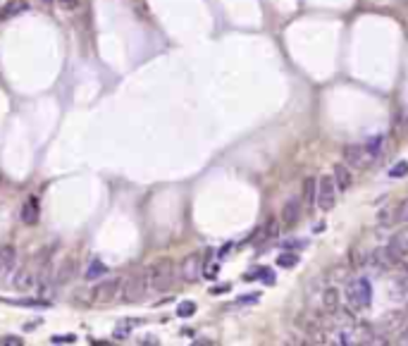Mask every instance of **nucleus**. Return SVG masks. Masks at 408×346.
Here are the masks:
<instances>
[{
	"instance_id": "nucleus-10",
	"label": "nucleus",
	"mask_w": 408,
	"mask_h": 346,
	"mask_svg": "<svg viewBox=\"0 0 408 346\" xmlns=\"http://www.w3.org/2000/svg\"><path fill=\"white\" fill-rule=\"evenodd\" d=\"M39 215H41L39 201H36V196H29L22 203V208H19V222L26 225V227H34V225L39 222Z\"/></svg>"
},
{
	"instance_id": "nucleus-3",
	"label": "nucleus",
	"mask_w": 408,
	"mask_h": 346,
	"mask_svg": "<svg viewBox=\"0 0 408 346\" xmlns=\"http://www.w3.org/2000/svg\"><path fill=\"white\" fill-rule=\"evenodd\" d=\"M148 289H150L148 287V275L141 272V275H134V277H129V279H124L119 296H122L124 303H136V301H141L143 296H146V291Z\"/></svg>"
},
{
	"instance_id": "nucleus-5",
	"label": "nucleus",
	"mask_w": 408,
	"mask_h": 346,
	"mask_svg": "<svg viewBox=\"0 0 408 346\" xmlns=\"http://www.w3.org/2000/svg\"><path fill=\"white\" fill-rule=\"evenodd\" d=\"M337 201V184H334V177L332 174H325L318 179V196H315V203L322 212L332 210V205Z\"/></svg>"
},
{
	"instance_id": "nucleus-18",
	"label": "nucleus",
	"mask_w": 408,
	"mask_h": 346,
	"mask_svg": "<svg viewBox=\"0 0 408 346\" xmlns=\"http://www.w3.org/2000/svg\"><path fill=\"white\" fill-rule=\"evenodd\" d=\"M108 272V268H105V263H101V260H93L91 265L86 268V272H84V277H86L88 282H96V279H101L103 275Z\"/></svg>"
},
{
	"instance_id": "nucleus-30",
	"label": "nucleus",
	"mask_w": 408,
	"mask_h": 346,
	"mask_svg": "<svg viewBox=\"0 0 408 346\" xmlns=\"http://www.w3.org/2000/svg\"><path fill=\"white\" fill-rule=\"evenodd\" d=\"M0 344L3 346H22V339L15 337V334H8V337L0 339Z\"/></svg>"
},
{
	"instance_id": "nucleus-27",
	"label": "nucleus",
	"mask_w": 408,
	"mask_h": 346,
	"mask_svg": "<svg viewBox=\"0 0 408 346\" xmlns=\"http://www.w3.org/2000/svg\"><path fill=\"white\" fill-rule=\"evenodd\" d=\"M77 341V334H53L50 337V344H74Z\"/></svg>"
},
{
	"instance_id": "nucleus-26",
	"label": "nucleus",
	"mask_w": 408,
	"mask_h": 346,
	"mask_svg": "<svg viewBox=\"0 0 408 346\" xmlns=\"http://www.w3.org/2000/svg\"><path fill=\"white\" fill-rule=\"evenodd\" d=\"M277 263H279L282 268H294L298 263V256H294V253H282V256L277 258Z\"/></svg>"
},
{
	"instance_id": "nucleus-31",
	"label": "nucleus",
	"mask_w": 408,
	"mask_h": 346,
	"mask_svg": "<svg viewBox=\"0 0 408 346\" xmlns=\"http://www.w3.org/2000/svg\"><path fill=\"white\" fill-rule=\"evenodd\" d=\"M260 299V294H248V296H241L236 299V306H248V303H256Z\"/></svg>"
},
{
	"instance_id": "nucleus-25",
	"label": "nucleus",
	"mask_w": 408,
	"mask_h": 346,
	"mask_svg": "<svg viewBox=\"0 0 408 346\" xmlns=\"http://www.w3.org/2000/svg\"><path fill=\"white\" fill-rule=\"evenodd\" d=\"M406 174H408V163L406 160L396 163V165L389 170V177H392V179H399V177H406Z\"/></svg>"
},
{
	"instance_id": "nucleus-2",
	"label": "nucleus",
	"mask_w": 408,
	"mask_h": 346,
	"mask_svg": "<svg viewBox=\"0 0 408 346\" xmlns=\"http://www.w3.org/2000/svg\"><path fill=\"white\" fill-rule=\"evenodd\" d=\"M122 284H124L122 277H105L101 282L96 279L93 289H91V301L93 303H110V301H115L119 296Z\"/></svg>"
},
{
	"instance_id": "nucleus-15",
	"label": "nucleus",
	"mask_w": 408,
	"mask_h": 346,
	"mask_svg": "<svg viewBox=\"0 0 408 346\" xmlns=\"http://www.w3.org/2000/svg\"><path fill=\"white\" fill-rule=\"evenodd\" d=\"M17 263V251L15 246H0V275H5L15 268Z\"/></svg>"
},
{
	"instance_id": "nucleus-33",
	"label": "nucleus",
	"mask_w": 408,
	"mask_h": 346,
	"mask_svg": "<svg viewBox=\"0 0 408 346\" xmlns=\"http://www.w3.org/2000/svg\"><path fill=\"white\" fill-rule=\"evenodd\" d=\"M258 275L263 277V282H265V284H275V275H272L270 270H260Z\"/></svg>"
},
{
	"instance_id": "nucleus-13",
	"label": "nucleus",
	"mask_w": 408,
	"mask_h": 346,
	"mask_svg": "<svg viewBox=\"0 0 408 346\" xmlns=\"http://www.w3.org/2000/svg\"><path fill=\"white\" fill-rule=\"evenodd\" d=\"M389 248H392L394 253H399L401 258H408V225L401 227L399 232L389 239Z\"/></svg>"
},
{
	"instance_id": "nucleus-16",
	"label": "nucleus",
	"mask_w": 408,
	"mask_h": 346,
	"mask_svg": "<svg viewBox=\"0 0 408 346\" xmlns=\"http://www.w3.org/2000/svg\"><path fill=\"white\" fill-rule=\"evenodd\" d=\"M12 284H15L17 291H32L36 287V277H34L32 270H19L15 279H12Z\"/></svg>"
},
{
	"instance_id": "nucleus-21",
	"label": "nucleus",
	"mask_w": 408,
	"mask_h": 346,
	"mask_svg": "<svg viewBox=\"0 0 408 346\" xmlns=\"http://www.w3.org/2000/svg\"><path fill=\"white\" fill-rule=\"evenodd\" d=\"M139 323H141V320H134V323H132V320H127V323H119L117 330H115V337H117V339H127V334H129V332H132Z\"/></svg>"
},
{
	"instance_id": "nucleus-11",
	"label": "nucleus",
	"mask_w": 408,
	"mask_h": 346,
	"mask_svg": "<svg viewBox=\"0 0 408 346\" xmlns=\"http://www.w3.org/2000/svg\"><path fill=\"white\" fill-rule=\"evenodd\" d=\"M332 177H334V184H337V191H349L353 186V174L351 167L346 163H337L332 167Z\"/></svg>"
},
{
	"instance_id": "nucleus-9",
	"label": "nucleus",
	"mask_w": 408,
	"mask_h": 346,
	"mask_svg": "<svg viewBox=\"0 0 408 346\" xmlns=\"http://www.w3.org/2000/svg\"><path fill=\"white\" fill-rule=\"evenodd\" d=\"M201 256L198 253H191V256H186L184 258V263H181V270H179V275L184 282H196L198 277H201Z\"/></svg>"
},
{
	"instance_id": "nucleus-6",
	"label": "nucleus",
	"mask_w": 408,
	"mask_h": 346,
	"mask_svg": "<svg viewBox=\"0 0 408 346\" xmlns=\"http://www.w3.org/2000/svg\"><path fill=\"white\" fill-rule=\"evenodd\" d=\"M406 315L403 313H389L385 315V318H380L372 327H370V334H377V337H387V334H394V332H399L401 327H403V320Z\"/></svg>"
},
{
	"instance_id": "nucleus-29",
	"label": "nucleus",
	"mask_w": 408,
	"mask_h": 346,
	"mask_svg": "<svg viewBox=\"0 0 408 346\" xmlns=\"http://www.w3.org/2000/svg\"><path fill=\"white\" fill-rule=\"evenodd\" d=\"M396 220L403 222V225H408V201L399 205V210H396Z\"/></svg>"
},
{
	"instance_id": "nucleus-7",
	"label": "nucleus",
	"mask_w": 408,
	"mask_h": 346,
	"mask_svg": "<svg viewBox=\"0 0 408 346\" xmlns=\"http://www.w3.org/2000/svg\"><path fill=\"white\" fill-rule=\"evenodd\" d=\"M401 260L403 258H401L399 253H394L389 246H380V248H375V251L370 253V263H372L377 270H392L399 265Z\"/></svg>"
},
{
	"instance_id": "nucleus-17",
	"label": "nucleus",
	"mask_w": 408,
	"mask_h": 346,
	"mask_svg": "<svg viewBox=\"0 0 408 346\" xmlns=\"http://www.w3.org/2000/svg\"><path fill=\"white\" fill-rule=\"evenodd\" d=\"M3 303H10V306H22V308H50V301H36V299H0Z\"/></svg>"
},
{
	"instance_id": "nucleus-20",
	"label": "nucleus",
	"mask_w": 408,
	"mask_h": 346,
	"mask_svg": "<svg viewBox=\"0 0 408 346\" xmlns=\"http://www.w3.org/2000/svg\"><path fill=\"white\" fill-rule=\"evenodd\" d=\"M74 270H77V263H72V260H67L62 265V270L57 272V284H65L67 279H70L72 275H74Z\"/></svg>"
},
{
	"instance_id": "nucleus-24",
	"label": "nucleus",
	"mask_w": 408,
	"mask_h": 346,
	"mask_svg": "<svg viewBox=\"0 0 408 346\" xmlns=\"http://www.w3.org/2000/svg\"><path fill=\"white\" fill-rule=\"evenodd\" d=\"M303 186H306V189H303V191H306V203L313 205L315 196H318V181H315V179H306V184H303Z\"/></svg>"
},
{
	"instance_id": "nucleus-12",
	"label": "nucleus",
	"mask_w": 408,
	"mask_h": 346,
	"mask_svg": "<svg viewBox=\"0 0 408 346\" xmlns=\"http://www.w3.org/2000/svg\"><path fill=\"white\" fill-rule=\"evenodd\" d=\"M301 198H289L287 203L282 205V222L284 225H296L301 220Z\"/></svg>"
},
{
	"instance_id": "nucleus-22",
	"label": "nucleus",
	"mask_w": 408,
	"mask_h": 346,
	"mask_svg": "<svg viewBox=\"0 0 408 346\" xmlns=\"http://www.w3.org/2000/svg\"><path fill=\"white\" fill-rule=\"evenodd\" d=\"M194 313H196V303H194V301H181L179 306H177V315H179V318H191Z\"/></svg>"
},
{
	"instance_id": "nucleus-32",
	"label": "nucleus",
	"mask_w": 408,
	"mask_h": 346,
	"mask_svg": "<svg viewBox=\"0 0 408 346\" xmlns=\"http://www.w3.org/2000/svg\"><path fill=\"white\" fill-rule=\"evenodd\" d=\"M392 220H396V212H394V210L385 208V210L380 212V222H392Z\"/></svg>"
},
{
	"instance_id": "nucleus-34",
	"label": "nucleus",
	"mask_w": 408,
	"mask_h": 346,
	"mask_svg": "<svg viewBox=\"0 0 408 346\" xmlns=\"http://www.w3.org/2000/svg\"><path fill=\"white\" fill-rule=\"evenodd\" d=\"M399 344H408V332H403V337H401Z\"/></svg>"
},
{
	"instance_id": "nucleus-1",
	"label": "nucleus",
	"mask_w": 408,
	"mask_h": 346,
	"mask_svg": "<svg viewBox=\"0 0 408 346\" xmlns=\"http://www.w3.org/2000/svg\"><path fill=\"white\" fill-rule=\"evenodd\" d=\"M146 275H148V287L153 291H167L174 284L177 272H174L172 260H158L155 265L146 270Z\"/></svg>"
},
{
	"instance_id": "nucleus-14",
	"label": "nucleus",
	"mask_w": 408,
	"mask_h": 346,
	"mask_svg": "<svg viewBox=\"0 0 408 346\" xmlns=\"http://www.w3.org/2000/svg\"><path fill=\"white\" fill-rule=\"evenodd\" d=\"M339 303H341V299H339V289H337V287H327V289L322 291V310H325L327 315L337 313Z\"/></svg>"
},
{
	"instance_id": "nucleus-8",
	"label": "nucleus",
	"mask_w": 408,
	"mask_h": 346,
	"mask_svg": "<svg viewBox=\"0 0 408 346\" xmlns=\"http://www.w3.org/2000/svg\"><path fill=\"white\" fill-rule=\"evenodd\" d=\"M344 163L351 167V170H363L368 163H372V155L365 150V146H346Z\"/></svg>"
},
{
	"instance_id": "nucleus-19",
	"label": "nucleus",
	"mask_w": 408,
	"mask_h": 346,
	"mask_svg": "<svg viewBox=\"0 0 408 346\" xmlns=\"http://www.w3.org/2000/svg\"><path fill=\"white\" fill-rule=\"evenodd\" d=\"M26 10V3L24 0H12V3H8V8L3 10V17L8 19V17H15V15H19V12H24Z\"/></svg>"
},
{
	"instance_id": "nucleus-4",
	"label": "nucleus",
	"mask_w": 408,
	"mask_h": 346,
	"mask_svg": "<svg viewBox=\"0 0 408 346\" xmlns=\"http://www.w3.org/2000/svg\"><path fill=\"white\" fill-rule=\"evenodd\" d=\"M346 296H349L353 308H368L370 301H372V284H370V279L361 277V279L351 282L346 287Z\"/></svg>"
},
{
	"instance_id": "nucleus-35",
	"label": "nucleus",
	"mask_w": 408,
	"mask_h": 346,
	"mask_svg": "<svg viewBox=\"0 0 408 346\" xmlns=\"http://www.w3.org/2000/svg\"><path fill=\"white\" fill-rule=\"evenodd\" d=\"M48 3H50V0H48Z\"/></svg>"
},
{
	"instance_id": "nucleus-28",
	"label": "nucleus",
	"mask_w": 408,
	"mask_h": 346,
	"mask_svg": "<svg viewBox=\"0 0 408 346\" xmlns=\"http://www.w3.org/2000/svg\"><path fill=\"white\" fill-rule=\"evenodd\" d=\"M57 5H60L65 12H74V10H79L81 0H57Z\"/></svg>"
},
{
	"instance_id": "nucleus-23",
	"label": "nucleus",
	"mask_w": 408,
	"mask_h": 346,
	"mask_svg": "<svg viewBox=\"0 0 408 346\" xmlns=\"http://www.w3.org/2000/svg\"><path fill=\"white\" fill-rule=\"evenodd\" d=\"M365 150H368L370 155H372V160H375V158L382 153V136H375V139H370V141L365 143Z\"/></svg>"
}]
</instances>
